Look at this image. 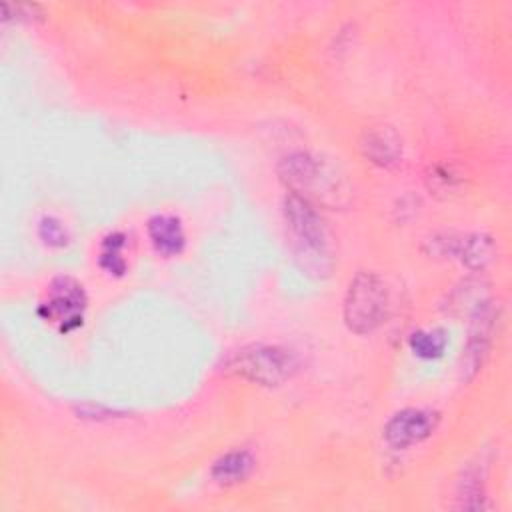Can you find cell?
<instances>
[{
	"mask_svg": "<svg viewBox=\"0 0 512 512\" xmlns=\"http://www.w3.org/2000/svg\"><path fill=\"white\" fill-rule=\"evenodd\" d=\"M410 350L424 360H432L442 356L444 348H446V338L442 330H416L412 332L410 340Z\"/></svg>",
	"mask_w": 512,
	"mask_h": 512,
	"instance_id": "cell-12",
	"label": "cell"
},
{
	"mask_svg": "<svg viewBox=\"0 0 512 512\" xmlns=\"http://www.w3.org/2000/svg\"><path fill=\"white\" fill-rule=\"evenodd\" d=\"M224 370L248 382L262 386H280L298 370L296 356L272 344H248L230 352L224 360Z\"/></svg>",
	"mask_w": 512,
	"mask_h": 512,
	"instance_id": "cell-2",
	"label": "cell"
},
{
	"mask_svg": "<svg viewBox=\"0 0 512 512\" xmlns=\"http://www.w3.org/2000/svg\"><path fill=\"white\" fill-rule=\"evenodd\" d=\"M278 174L290 192L310 202L318 200L326 206H342L348 202V188L338 170L312 152H290L280 160Z\"/></svg>",
	"mask_w": 512,
	"mask_h": 512,
	"instance_id": "cell-1",
	"label": "cell"
},
{
	"mask_svg": "<svg viewBox=\"0 0 512 512\" xmlns=\"http://www.w3.org/2000/svg\"><path fill=\"white\" fill-rule=\"evenodd\" d=\"M438 420V412L424 408H404L386 422L382 436L390 448L406 450L430 438L438 426Z\"/></svg>",
	"mask_w": 512,
	"mask_h": 512,
	"instance_id": "cell-7",
	"label": "cell"
},
{
	"mask_svg": "<svg viewBox=\"0 0 512 512\" xmlns=\"http://www.w3.org/2000/svg\"><path fill=\"white\" fill-rule=\"evenodd\" d=\"M468 318H470L468 338H466V344L462 350V362H460V374H462V380L466 382L478 374V370L484 366L490 354L498 318H500V306L486 296L470 310Z\"/></svg>",
	"mask_w": 512,
	"mask_h": 512,
	"instance_id": "cell-4",
	"label": "cell"
},
{
	"mask_svg": "<svg viewBox=\"0 0 512 512\" xmlns=\"http://www.w3.org/2000/svg\"><path fill=\"white\" fill-rule=\"evenodd\" d=\"M390 312V296L384 280L374 272H358L344 296V322L354 334L378 330Z\"/></svg>",
	"mask_w": 512,
	"mask_h": 512,
	"instance_id": "cell-3",
	"label": "cell"
},
{
	"mask_svg": "<svg viewBox=\"0 0 512 512\" xmlns=\"http://www.w3.org/2000/svg\"><path fill=\"white\" fill-rule=\"evenodd\" d=\"M86 308V292L80 282L70 276H58L48 288V300L42 304L46 320L58 322L60 332H70L82 326Z\"/></svg>",
	"mask_w": 512,
	"mask_h": 512,
	"instance_id": "cell-6",
	"label": "cell"
},
{
	"mask_svg": "<svg viewBox=\"0 0 512 512\" xmlns=\"http://www.w3.org/2000/svg\"><path fill=\"white\" fill-rule=\"evenodd\" d=\"M254 470V458L248 450H230L214 460L210 468V476L216 484L232 486L244 482Z\"/></svg>",
	"mask_w": 512,
	"mask_h": 512,
	"instance_id": "cell-10",
	"label": "cell"
},
{
	"mask_svg": "<svg viewBox=\"0 0 512 512\" xmlns=\"http://www.w3.org/2000/svg\"><path fill=\"white\" fill-rule=\"evenodd\" d=\"M124 248H126V236L122 232H112L102 240L100 246V266L114 276H122L128 268L126 258H124Z\"/></svg>",
	"mask_w": 512,
	"mask_h": 512,
	"instance_id": "cell-11",
	"label": "cell"
},
{
	"mask_svg": "<svg viewBox=\"0 0 512 512\" xmlns=\"http://www.w3.org/2000/svg\"><path fill=\"white\" fill-rule=\"evenodd\" d=\"M362 154L380 168H394L402 162V138L390 126H372L360 140Z\"/></svg>",
	"mask_w": 512,
	"mask_h": 512,
	"instance_id": "cell-8",
	"label": "cell"
},
{
	"mask_svg": "<svg viewBox=\"0 0 512 512\" xmlns=\"http://www.w3.org/2000/svg\"><path fill=\"white\" fill-rule=\"evenodd\" d=\"M282 210L288 228L294 234L296 242L300 244L302 252L322 258L326 254L328 238L324 222L316 212L314 204L296 192H286L282 200Z\"/></svg>",
	"mask_w": 512,
	"mask_h": 512,
	"instance_id": "cell-5",
	"label": "cell"
},
{
	"mask_svg": "<svg viewBox=\"0 0 512 512\" xmlns=\"http://www.w3.org/2000/svg\"><path fill=\"white\" fill-rule=\"evenodd\" d=\"M148 238L154 250L162 256H176L184 250L186 234L180 218L172 214H156L148 220Z\"/></svg>",
	"mask_w": 512,
	"mask_h": 512,
	"instance_id": "cell-9",
	"label": "cell"
},
{
	"mask_svg": "<svg viewBox=\"0 0 512 512\" xmlns=\"http://www.w3.org/2000/svg\"><path fill=\"white\" fill-rule=\"evenodd\" d=\"M38 236L42 238L44 244L52 246V248H62L68 244V232L64 228V224L58 218L52 216H44L38 224Z\"/></svg>",
	"mask_w": 512,
	"mask_h": 512,
	"instance_id": "cell-13",
	"label": "cell"
}]
</instances>
